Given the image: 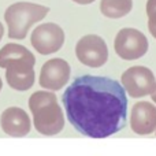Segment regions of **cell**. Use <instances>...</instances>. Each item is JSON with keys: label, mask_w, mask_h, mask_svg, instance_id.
<instances>
[{"label": "cell", "mask_w": 156, "mask_h": 156, "mask_svg": "<svg viewBox=\"0 0 156 156\" xmlns=\"http://www.w3.org/2000/svg\"><path fill=\"white\" fill-rule=\"evenodd\" d=\"M67 119L78 133L105 138L126 126V90L107 77L81 76L62 97Z\"/></svg>", "instance_id": "cell-1"}, {"label": "cell", "mask_w": 156, "mask_h": 156, "mask_svg": "<svg viewBox=\"0 0 156 156\" xmlns=\"http://www.w3.org/2000/svg\"><path fill=\"white\" fill-rule=\"evenodd\" d=\"M36 58L19 44H5L0 49V67L5 69V80L12 89L25 92L34 83Z\"/></svg>", "instance_id": "cell-2"}, {"label": "cell", "mask_w": 156, "mask_h": 156, "mask_svg": "<svg viewBox=\"0 0 156 156\" xmlns=\"http://www.w3.org/2000/svg\"><path fill=\"white\" fill-rule=\"evenodd\" d=\"M33 123L40 134L55 136L65 127V116L55 93L47 90L34 92L29 99Z\"/></svg>", "instance_id": "cell-3"}, {"label": "cell", "mask_w": 156, "mask_h": 156, "mask_svg": "<svg viewBox=\"0 0 156 156\" xmlns=\"http://www.w3.org/2000/svg\"><path fill=\"white\" fill-rule=\"evenodd\" d=\"M49 12V8L36 3H14L5 10L4 19L8 25V37L23 40L33 23L41 21Z\"/></svg>", "instance_id": "cell-4"}, {"label": "cell", "mask_w": 156, "mask_h": 156, "mask_svg": "<svg viewBox=\"0 0 156 156\" xmlns=\"http://www.w3.org/2000/svg\"><path fill=\"white\" fill-rule=\"evenodd\" d=\"M148 40L140 30L125 27L119 30L114 41V49L125 60H136L148 52Z\"/></svg>", "instance_id": "cell-5"}, {"label": "cell", "mask_w": 156, "mask_h": 156, "mask_svg": "<svg viewBox=\"0 0 156 156\" xmlns=\"http://www.w3.org/2000/svg\"><path fill=\"white\" fill-rule=\"evenodd\" d=\"M76 55L78 60L88 67H101L108 59L107 44L100 36H83L76 45Z\"/></svg>", "instance_id": "cell-6"}, {"label": "cell", "mask_w": 156, "mask_h": 156, "mask_svg": "<svg viewBox=\"0 0 156 156\" xmlns=\"http://www.w3.org/2000/svg\"><path fill=\"white\" fill-rule=\"evenodd\" d=\"M123 89L132 97H144L156 88V78L148 67L133 66L122 74Z\"/></svg>", "instance_id": "cell-7"}, {"label": "cell", "mask_w": 156, "mask_h": 156, "mask_svg": "<svg viewBox=\"0 0 156 156\" xmlns=\"http://www.w3.org/2000/svg\"><path fill=\"white\" fill-rule=\"evenodd\" d=\"M30 43L41 55H49L58 52L65 43V32L56 23L38 25L32 33Z\"/></svg>", "instance_id": "cell-8"}, {"label": "cell", "mask_w": 156, "mask_h": 156, "mask_svg": "<svg viewBox=\"0 0 156 156\" xmlns=\"http://www.w3.org/2000/svg\"><path fill=\"white\" fill-rule=\"evenodd\" d=\"M70 66L66 60L55 58L43 66L40 73V86L47 90H60L70 80Z\"/></svg>", "instance_id": "cell-9"}, {"label": "cell", "mask_w": 156, "mask_h": 156, "mask_svg": "<svg viewBox=\"0 0 156 156\" xmlns=\"http://www.w3.org/2000/svg\"><path fill=\"white\" fill-rule=\"evenodd\" d=\"M130 127L136 134L147 136L156 130V107L152 103L138 101L130 114Z\"/></svg>", "instance_id": "cell-10"}, {"label": "cell", "mask_w": 156, "mask_h": 156, "mask_svg": "<svg viewBox=\"0 0 156 156\" xmlns=\"http://www.w3.org/2000/svg\"><path fill=\"white\" fill-rule=\"evenodd\" d=\"M0 125L5 134L11 137H25L30 132V118L19 107H10L0 116Z\"/></svg>", "instance_id": "cell-11"}, {"label": "cell", "mask_w": 156, "mask_h": 156, "mask_svg": "<svg viewBox=\"0 0 156 156\" xmlns=\"http://www.w3.org/2000/svg\"><path fill=\"white\" fill-rule=\"evenodd\" d=\"M133 0H101L100 11L104 16L112 19L123 18L132 11Z\"/></svg>", "instance_id": "cell-12"}, {"label": "cell", "mask_w": 156, "mask_h": 156, "mask_svg": "<svg viewBox=\"0 0 156 156\" xmlns=\"http://www.w3.org/2000/svg\"><path fill=\"white\" fill-rule=\"evenodd\" d=\"M147 15H148L149 32L156 38V0H148L147 2Z\"/></svg>", "instance_id": "cell-13"}, {"label": "cell", "mask_w": 156, "mask_h": 156, "mask_svg": "<svg viewBox=\"0 0 156 156\" xmlns=\"http://www.w3.org/2000/svg\"><path fill=\"white\" fill-rule=\"evenodd\" d=\"M73 2L78 3V4H90V3H93L94 0H73Z\"/></svg>", "instance_id": "cell-14"}, {"label": "cell", "mask_w": 156, "mask_h": 156, "mask_svg": "<svg viewBox=\"0 0 156 156\" xmlns=\"http://www.w3.org/2000/svg\"><path fill=\"white\" fill-rule=\"evenodd\" d=\"M3 34H4V26H3L2 22H0V41H2V38H3Z\"/></svg>", "instance_id": "cell-15"}, {"label": "cell", "mask_w": 156, "mask_h": 156, "mask_svg": "<svg viewBox=\"0 0 156 156\" xmlns=\"http://www.w3.org/2000/svg\"><path fill=\"white\" fill-rule=\"evenodd\" d=\"M151 96H152V101H155V103H156V88H155V90L151 93Z\"/></svg>", "instance_id": "cell-16"}, {"label": "cell", "mask_w": 156, "mask_h": 156, "mask_svg": "<svg viewBox=\"0 0 156 156\" xmlns=\"http://www.w3.org/2000/svg\"><path fill=\"white\" fill-rule=\"evenodd\" d=\"M2 88H3V81H2V78H0V90H2Z\"/></svg>", "instance_id": "cell-17"}]
</instances>
